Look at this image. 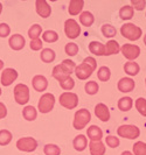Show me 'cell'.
Listing matches in <instances>:
<instances>
[{
    "mask_svg": "<svg viewBox=\"0 0 146 155\" xmlns=\"http://www.w3.org/2000/svg\"><path fill=\"white\" fill-rule=\"evenodd\" d=\"M96 68H97L96 60L93 57H91V56H89V57L84 58L83 62L81 63L80 65H77L74 72H75V75H76V77L78 79L85 81V79H88L91 76L92 72L96 70Z\"/></svg>",
    "mask_w": 146,
    "mask_h": 155,
    "instance_id": "1",
    "label": "cell"
},
{
    "mask_svg": "<svg viewBox=\"0 0 146 155\" xmlns=\"http://www.w3.org/2000/svg\"><path fill=\"white\" fill-rule=\"evenodd\" d=\"M121 34L123 35L125 39L130 40V41H137L141 38L143 31L141 28L136 26L134 23H124L121 27Z\"/></svg>",
    "mask_w": 146,
    "mask_h": 155,
    "instance_id": "2",
    "label": "cell"
},
{
    "mask_svg": "<svg viewBox=\"0 0 146 155\" xmlns=\"http://www.w3.org/2000/svg\"><path fill=\"white\" fill-rule=\"evenodd\" d=\"M91 120V113L89 112V110L81 109L76 111L75 116H74V121H73V126L75 130H83L85 126L90 123Z\"/></svg>",
    "mask_w": 146,
    "mask_h": 155,
    "instance_id": "3",
    "label": "cell"
},
{
    "mask_svg": "<svg viewBox=\"0 0 146 155\" xmlns=\"http://www.w3.org/2000/svg\"><path fill=\"white\" fill-rule=\"evenodd\" d=\"M14 99L19 105H26L28 101H29V87L22 84V83H19L14 86Z\"/></svg>",
    "mask_w": 146,
    "mask_h": 155,
    "instance_id": "4",
    "label": "cell"
},
{
    "mask_svg": "<svg viewBox=\"0 0 146 155\" xmlns=\"http://www.w3.org/2000/svg\"><path fill=\"white\" fill-rule=\"evenodd\" d=\"M117 134L124 139H137L140 135V130L134 125H122L117 128Z\"/></svg>",
    "mask_w": 146,
    "mask_h": 155,
    "instance_id": "5",
    "label": "cell"
},
{
    "mask_svg": "<svg viewBox=\"0 0 146 155\" xmlns=\"http://www.w3.org/2000/svg\"><path fill=\"white\" fill-rule=\"evenodd\" d=\"M54 105H55L54 94L53 93H45L39 99L38 110L41 113L46 114V113H49L52 110L54 109Z\"/></svg>",
    "mask_w": 146,
    "mask_h": 155,
    "instance_id": "6",
    "label": "cell"
},
{
    "mask_svg": "<svg viewBox=\"0 0 146 155\" xmlns=\"http://www.w3.org/2000/svg\"><path fill=\"white\" fill-rule=\"evenodd\" d=\"M60 105L64 109L74 110L78 105V96L74 92H63L60 96Z\"/></svg>",
    "mask_w": 146,
    "mask_h": 155,
    "instance_id": "7",
    "label": "cell"
},
{
    "mask_svg": "<svg viewBox=\"0 0 146 155\" xmlns=\"http://www.w3.org/2000/svg\"><path fill=\"white\" fill-rule=\"evenodd\" d=\"M16 148L21 152L31 153L38 148V141L32 137H25L16 141Z\"/></svg>",
    "mask_w": 146,
    "mask_h": 155,
    "instance_id": "8",
    "label": "cell"
},
{
    "mask_svg": "<svg viewBox=\"0 0 146 155\" xmlns=\"http://www.w3.org/2000/svg\"><path fill=\"white\" fill-rule=\"evenodd\" d=\"M64 33L67 35V38L74 40L77 39L78 35L81 34V27L78 26L76 20L74 19H68L64 22Z\"/></svg>",
    "mask_w": 146,
    "mask_h": 155,
    "instance_id": "9",
    "label": "cell"
},
{
    "mask_svg": "<svg viewBox=\"0 0 146 155\" xmlns=\"http://www.w3.org/2000/svg\"><path fill=\"white\" fill-rule=\"evenodd\" d=\"M121 51L123 56L129 60V62H133L139 55H140V48L136 45H130V43H125L121 47Z\"/></svg>",
    "mask_w": 146,
    "mask_h": 155,
    "instance_id": "10",
    "label": "cell"
},
{
    "mask_svg": "<svg viewBox=\"0 0 146 155\" xmlns=\"http://www.w3.org/2000/svg\"><path fill=\"white\" fill-rule=\"evenodd\" d=\"M16 78L18 71L13 68H6L1 72V84L4 86H9L11 84H13V82H15Z\"/></svg>",
    "mask_w": 146,
    "mask_h": 155,
    "instance_id": "11",
    "label": "cell"
},
{
    "mask_svg": "<svg viewBox=\"0 0 146 155\" xmlns=\"http://www.w3.org/2000/svg\"><path fill=\"white\" fill-rule=\"evenodd\" d=\"M134 86H136V83H134V81L130 77L121 78L119 82H118V84H117L118 90L123 93H127V92L133 91V90H134Z\"/></svg>",
    "mask_w": 146,
    "mask_h": 155,
    "instance_id": "12",
    "label": "cell"
},
{
    "mask_svg": "<svg viewBox=\"0 0 146 155\" xmlns=\"http://www.w3.org/2000/svg\"><path fill=\"white\" fill-rule=\"evenodd\" d=\"M35 8H36V13L41 18H48L52 14V7L49 6V4L46 0H36Z\"/></svg>",
    "mask_w": 146,
    "mask_h": 155,
    "instance_id": "13",
    "label": "cell"
},
{
    "mask_svg": "<svg viewBox=\"0 0 146 155\" xmlns=\"http://www.w3.org/2000/svg\"><path fill=\"white\" fill-rule=\"evenodd\" d=\"M32 85L35 91L38 92H43L48 87V81L43 75H36L32 79Z\"/></svg>",
    "mask_w": 146,
    "mask_h": 155,
    "instance_id": "14",
    "label": "cell"
},
{
    "mask_svg": "<svg viewBox=\"0 0 146 155\" xmlns=\"http://www.w3.org/2000/svg\"><path fill=\"white\" fill-rule=\"evenodd\" d=\"M95 114L103 123H108L110 120V111H109L108 106L103 103H100L95 106Z\"/></svg>",
    "mask_w": 146,
    "mask_h": 155,
    "instance_id": "15",
    "label": "cell"
},
{
    "mask_svg": "<svg viewBox=\"0 0 146 155\" xmlns=\"http://www.w3.org/2000/svg\"><path fill=\"white\" fill-rule=\"evenodd\" d=\"M8 45L11 47V49H13V50H15V51H19V50L23 49V47L26 45V40H25V38H23L22 35H20V34H14V35H12V36L9 38Z\"/></svg>",
    "mask_w": 146,
    "mask_h": 155,
    "instance_id": "16",
    "label": "cell"
},
{
    "mask_svg": "<svg viewBox=\"0 0 146 155\" xmlns=\"http://www.w3.org/2000/svg\"><path fill=\"white\" fill-rule=\"evenodd\" d=\"M87 135L90 139V141H100L103 138V131L97 125H91L87 130Z\"/></svg>",
    "mask_w": 146,
    "mask_h": 155,
    "instance_id": "17",
    "label": "cell"
},
{
    "mask_svg": "<svg viewBox=\"0 0 146 155\" xmlns=\"http://www.w3.org/2000/svg\"><path fill=\"white\" fill-rule=\"evenodd\" d=\"M89 150H90L91 155H104L107 149L102 141H90Z\"/></svg>",
    "mask_w": 146,
    "mask_h": 155,
    "instance_id": "18",
    "label": "cell"
},
{
    "mask_svg": "<svg viewBox=\"0 0 146 155\" xmlns=\"http://www.w3.org/2000/svg\"><path fill=\"white\" fill-rule=\"evenodd\" d=\"M83 7H84V1L83 0H71L69 2L68 12H69L70 15H77L78 13L82 12Z\"/></svg>",
    "mask_w": 146,
    "mask_h": 155,
    "instance_id": "19",
    "label": "cell"
},
{
    "mask_svg": "<svg viewBox=\"0 0 146 155\" xmlns=\"http://www.w3.org/2000/svg\"><path fill=\"white\" fill-rule=\"evenodd\" d=\"M89 50L90 53L96 56H104V53H105V47L102 42H98V41H91L89 43Z\"/></svg>",
    "mask_w": 146,
    "mask_h": 155,
    "instance_id": "20",
    "label": "cell"
},
{
    "mask_svg": "<svg viewBox=\"0 0 146 155\" xmlns=\"http://www.w3.org/2000/svg\"><path fill=\"white\" fill-rule=\"evenodd\" d=\"M105 53L104 56H110V55H116L121 51V46L116 40H110L105 45Z\"/></svg>",
    "mask_w": 146,
    "mask_h": 155,
    "instance_id": "21",
    "label": "cell"
},
{
    "mask_svg": "<svg viewBox=\"0 0 146 155\" xmlns=\"http://www.w3.org/2000/svg\"><path fill=\"white\" fill-rule=\"evenodd\" d=\"M73 145L77 152H83L88 146V139L85 138V135L80 134V135L75 137V139L73 141Z\"/></svg>",
    "mask_w": 146,
    "mask_h": 155,
    "instance_id": "22",
    "label": "cell"
},
{
    "mask_svg": "<svg viewBox=\"0 0 146 155\" xmlns=\"http://www.w3.org/2000/svg\"><path fill=\"white\" fill-rule=\"evenodd\" d=\"M55 57H56V54L53 49L50 48H45L41 50V54H40V58L41 61L45 63H52L54 62Z\"/></svg>",
    "mask_w": 146,
    "mask_h": 155,
    "instance_id": "23",
    "label": "cell"
},
{
    "mask_svg": "<svg viewBox=\"0 0 146 155\" xmlns=\"http://www.w3.org/2000/svg\"><path fill=\"white\" fill-rule=\"evenodd\" d=\"M80 22L84 27H90L92 26V23L95 22V16L91 12H88V11L82 12L80 15Z\"/></svg>",
    "mask_w": 146,
    "mask_h": 155,
    "instance_id": "24",
    "label": "cell"
},
{
    "mask_svg": "<svg viewBox=\"0 0 146 155\" xmlns=\"http://www.w3.org/2000/svg\"><path fill=\"white\" fill-rule=\"evenodd\" d=\"M124 71L129 76H137L140 71V67L136 62H126L124 64Z\"/></svg>",
    "mask_w": 146,
    "mask_h": 155,
    "instance_id": "25",
    "label": "cell"
},
{
    "mask_svg": "<svg viewBox=\"0 0 146 155\" xmlns=\"http://www.w3.org/2000/svg\"><path fill=\"white\" fill-rule=\"evenodd\" d=\"M22 116L26 120L28 121H34L38 117V111L35 107H33L32 105H27L25 109L22 110Z\"/></svg>",
    "mask_w": 146,
    "mask_h": 155,
    "instance_id": "26",
    "label": "cell"
},
{
    "mask_svg": "<svg viewBox=\"0 0 146 155\" xmlns=\"http://www.w3.org/2000/svg\"><path fill=\"white\" fill-rule=\"evenodd\" d=\"M118 109L123 112H127L132 109L133 106V101L131 97H122L119 101H118Z\"/></svg>",
    "mask_w": 146,
    "mask_h": 155,
    "instance_id": "27",
    "label": "cell"
},
{
    "mask_svg": "<svg viewBox=\"0 0 146 155\" xmlns=\"http://www.w3.org/2000/svg\"><path fill=\"white\" fill-rule=\"evenodd\" d=\"M59 65L62 69V71L64 74H67L68 76H70L75 71V68H76V64L73 62L71 60H63L61 64H59Z\"/></svg>",
    "mask_w": 146,
    "mask_h": 155,
    "instance_id": "28",
    "label": "cell"
},
{
    "mask_svg": "<svg viewBox=\"0 0 146 155\" xmlns=\"http://www.w3.org/2000/svg\"><path fill=\"white\" fill-rule=\"evenodd\" d=\"M133 14H134V9L131 5H125L119 9V16L122 20H130L133 18Z\"/></svg>",
    "mask_w": 146,
    "mask_h": 155,
    "instance_id": "29",
    "label": "cell"
},
{
    "mask_svg": "<svg viewBox=\"0 0 146 155\" xmlns=\"http://www.w3.org/2000/svg\"><path fill=\"white\" fill-rule=\"evenodd\" d=\"M97 77L102 82H108L110 77H111V70H110V68L105 67V65L100 67L98 71H97Z\"/></svg>",
    "mask_w": 146,
    "mask_h": 155,
    "instance_id": "30",
    "label": "cell"
},
{
    "mask_svg": "<svg viewBox=\"0 0 146 155\" xmlns=\"http://www.w3.org/2000/svg\"><path fill=\"white\" fill-rule=\"evenodd\" d=\"M100 31H102V33H103V35H104L105 38H109V39H111V38L116 36V34H117L116 27H114L112 25H109V23L103 25L102 28H100Z\"/></svg>",
    "mask_w": 146,
    "mask_h": 155,
    "instance_id": "31",
    "label": "cell"
},
{
    "mask_svg": "<svg viewBox=\"0 0 146 155\" xmlns=\"http://www.w3.org/2000/svg\"><path fill=\"white\" fill-rule=\"evenodd\" d=\"M12 138L13 135L8 130H1L0 131V146H7L12 141Z\"/></svg>",
    "mask_w": 146,
    "mask_h": 155,
    "instance_id": "32",
    "label": "cell"
},
{
    "mask_svg": "<svg viewBox=\"0 0 146 155\" xmlns=\"http://www.w3.org/2000/svg\"><path fill=\"white\" fill-rule=\"evenodd\" d=\"M41 33H42V27L40 25H38V23H35V25H33L31 28L28 29V36L31 38V40L40 39Z\"/></svg>",
    "mask_w": 146,
    "mask_h": 155,
    "instance_id": "33",
    "label": "cell"
},
{
    "mask_svg": "<svg viewBox=\"0 0 146 155\" xmlns=\"http://www.w3.org/2000/svg\"><path fill=\"white\" fill-rule=\"evenodd\" d=\"M42 40L48 43H54L59 40V34L55 31H46L42 34Z\"/></svg>",
    "mask_w": 146,
    "mask_h": 155,
    "instance_id": "34",
    "label": "cell"
},
{
    "mask_svg": "<svg viewBox=\"0 0 146 155\" xmlns=\"http://www.w3.org/2000/svg\"><path fill=\"white\" fill-rule=\"evenodd\" d=\"M84 89H85V92L88 93V94L93 96V94H96V93L98 92L100 86H98V84H97V82L90 81V82H87V83H85Z\"/></svg>",
    "mask_w": 146,
    "mask_h": 155,
    "instance_id": "35",
    "label": "cell"
},
{
    "mask_svg": "<svg viewBox=\"0 0 146 155\" xmlns=\"http://www.w3.org/2000/svg\"><path fill=\"white\" fill-rule=\"evenodd\" d=\"M43 152L46 155H60L61 154V148L54 143H47L43 147Z\"/></svg>",
    "mask_w": 146,
    "mask_h": 155,
    "instance_id": "36",
    "label": "cell"
},
{
    "mask_svg": "<svg viewBox=\"0 0 146 155\" xmlns=\"http://www.w3.org/2000/svg\"><path fill=\"white\" fill-rule=\"evenodd\" d=\"M133 155H146V143L143 141H137L132 146Z\"/></svg>",
    "mask_w": 146,
    "mask_h": 155,
    "instance_id": "37",
    "label": "cell"
},
{
    "mask_svg": "<svg viewBox=\"0 0 146 155\" xmlns=\"http://www.w3.org/2000/svg\"><path fill=\"white\" fill-rule=\"evenodd\" d=\"M60 83V86H61L63 90H66V92H68L70 90H73L74 89V86H75V81L71 78V76L69 77H67L66 79H63L61 82H59Z\"/></svg>",
    "mask_w": 146,
    "mask_h": 155,
    "instance_id": "38",
    "label": "cell"
},
{
    "mask_svg": "<svg viewBox=\"0 0 146 155\" xmlns=\"http://www.w3.org/2000/svg\"><path fill=\"white\" fill-rule=\"evenodd\" d=\"M134 106L136 109L138 110V112L141 114L143 117H146V99L140 97L137 101H134Z\"/></svg>",
    "mask_w": 146,
    "mask_h": 155,
    "instance_id": "39",
    "label": "cell"
},
{
    "mask_svg": "<svg viewBox=\"0 0 146 155\" xmlns=\"http://www.w3.org/2000/svg\"><path fill=\"white\" fill-rule=\"evenodd\" d=\"M64 51L66 54L69 55V56H75V55L78 53V46L74 42H70V43H67L66 47H64Z\"/></svg>",
    "mask_w": 146,
    "mask_h": 155,
    "instance_id": "40",
    "label": "cell"
},
{
    "mask_svg": "<svg viewBox=\"0 0 146 155\" xmlns=\"http://www.w3.org/2000/svg\"><path fill=\"white\" fill-rule=\"evenodd\" d=\"M105 142H107V145H108L109 147H111V148H117L119 146V143H121L119 139L114 137V135H108V137L105 138Z\"/></svg>",
    "mask_w": 146,
    "mask_h": 155,
    "instance_id": "41",
    "label": "cell"
},
{
    "mask_svg": "<svg viewBox=\"0 0 146 155\" xmlns=\"http://www.w3.org/2000/svg\"><path fill=\"white\" fill-rule=\"evenodd\" d=\"M42 46H43V43H42V40L41 39L31 40L29 47H31L32 50H34V51H39V50H41V49H42Z\"/></svg>",
    "mask_w": 146,
    "mask_h": 155,
    "instance_id": "42",
    "label": "cell"
},
{
    "mask_svg": "<svg viewBox=\"0 0 146 155\" xmlns=\"http://www.w3.org/2000/svg\"><path fill=\"white\" fill-rule=\"evenodd\" d=\"M131 6H132L133 9L143 11L146 6V1L145 0H132L131 1Z\"/></svg>",
    "mask_w": 146,
    "mask_h": 155,
    "instance_id": "43",
    "label": "cell"
},
{
    "mask_svg": "<svg viewBox=\"0 0 146 155\" xmlns=\"http://www.w3.org/2000/svg\"><path fill=\"white\" fill-rule=\"evenodd\" d=\"M11 34V28L7 23H0V38H7Z\"/></svg>",
    "mask_w": 146,
    "mask_h": 155,
    "instance_id": "44",
    "label": "cell"
},
{
    "mask_svg": "<svg viewBox=\"0 0 146 155\" xmlns=\"http://www.w3.org/2000/svg\"><path fill=\"white\" fill-rule=\"evenodd\" d=\"M6 116H7V107L4 103L0 101V119H4Z\"/></svg>",
    "mask_w": 146,
    "mask_h": 155,
    "instance_id": "45",
    "label": "cell"
},
{
    "mask_svg": "<svg viewBox=\"0 0 146 155\" xmlns=\"http://www.w3.org/2000/svg\"><path fill=\"white\" fill-rule=\"evenodd\" d=\"M122 155H133V154H132L131 152H129V150H125V152L122 153Z\"/></svg>",
    "mask_w": 146,
    "mask_h": 155,
    "instance_id": "46",
    "label": "cell"
},
{
    "mask_svg": "<svg viewBox=\"0 0 146 155\" xmlns=\"http://www.w3.org/2000/svg\"><path fill=\"white\" fill-rule=\"evenodd\" d=\"M4 64H5V63H4V61H1V60H0V71L4 69Z\"/></svg>",
    "mask_w": 146,
    "mask_h": 155,
    "instance_id": "47",
    "label": "cell"
},
{
    "mask_svg": "<svg viewBox=\"0 0 146 155\" xmlns=\"http://www.w3.org/2000/svg\"><path fill=\"white\" fill-rule=\"evenodd\" d=\"M1 12H2V4L0 2V14H1Z\"/></svg>",
    "mask_w": 146,
    "mask_h": 155,
    "instance_id": "48",
    "label": "cell"
},
{
    "mask_svg": "<svg viewBox=\"0 0 146 155\" xmlns=\"http://www.w3.org/2000/svg\"><path fill=\"white\" fill-rule=\"evenodd\" d=\"M144 43H145V46H146V34L144 35Z\"/></svg>",
    "mask_w": 146,
    "mask_h": 155,
    "instance_id": "49",
    "label": "cell"
},
{
    "mask_svg": "<svg viewBox=\"0 0 146 155\" xmlns=\"http://www.w3.org/2000/svg\"><path fill=\"white\" fill-rule=\"evenodd\" d=\"M0 96H1V87H0Z\"/></svg>",
    "mask_w": 146,
    "mask_h": 155,
    "instance_id": "50",
    "label": "cell"
},
{
    "mask_svg": "<svg viewBox=\"0 0 146 155\" xmlns=\"http://www.w3.org/2000/svg\"><path fill=\"white\" fill-rule=\"evenodd\" d=\"M145 84H146V79H145Z\"/></svg>",
    "mask_w": 146,
    "mask_h": 155,
    "instance_id": "51",
    "label": "cell"
}]
</instances>
